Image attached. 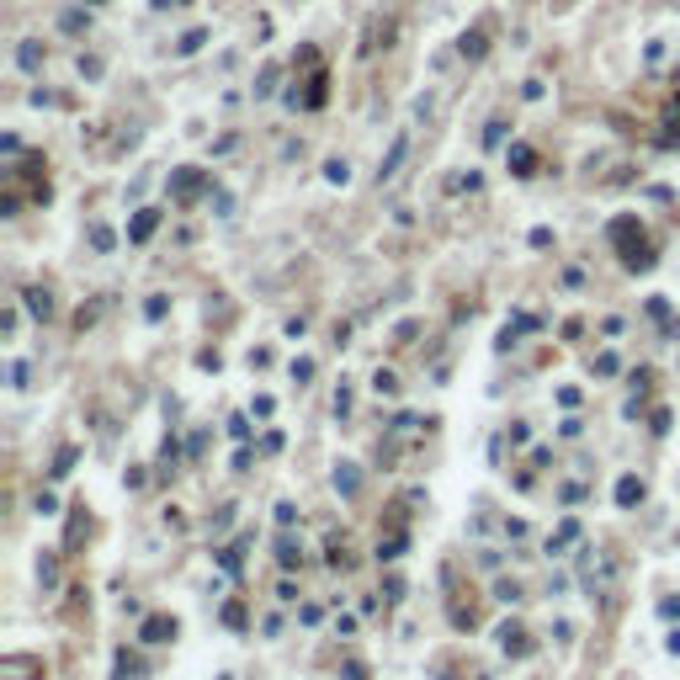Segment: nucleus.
<instances>
[{
	"label": "nucleus",
	"mask_w": 680,
	"mask_h": 680,
	"mask_svg": "<svg viewBox=\"0 0 680 680\" xmlns=\"http://www.w3.org/2000/svg\"><path fill=\"white\" fill-rule=\"evenodd\" d=\"M617 500H622V505L643 500V484H638V478H622V484H617Z\"/></svg>",
	"instance_id": "obj_2"
},
{
	"label": "nucleus",
	"mask_w": 680,
	"mask_h": 680,
	"mask_svg": "<svg viewBox=\"0 0 680 680\" xmlns=\"http://www.w3.org/2000/svg\"><path fill=\"white\" fill-rule=\"evenodd\" d=\"M27 309H32V314H43V319H48V309H53V303H48V293H27Z\"/></svg>",
	"instance_id": "obj_3"
},
{
	"label": "nucleus",
	"mask_w": 680,
	"mask_h": 680,
	"mask_svg": "<svg viewBox=\"0 0 680 680\" xmlns=\"http://www.w3.org/2000/svg\"><path fill=\"white\" fill-rule=\"evenodd\" d=\"M176 633V622H165V617H155V622H143V638L149 643H165V638Z\"/></svg>",
	"instance_id": "obj_1"
}]
</instances>
